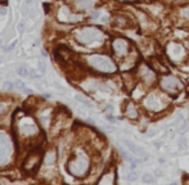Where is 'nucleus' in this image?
<instances>
[{
  "mask_svg": "<svg viewBox=\"0 0 189 185\" xmlns=\"http://www.w3.org/2000/svg\"><path fill=\"white\" fill-rule=\"evenodd\" d=\"M113 23H114V26L125 27L126 23H127V21H126V18L124 17V16H116V17L113 18Z\"/></svg>",
  "mask_w": 189,
  "mask_h": 185,
  "instance_id": "obj_16",
  "label": "nucleus"
},
{
  "mask_svg": "<svg viewBox=\"0 0 189 185\" xmlns=\"http://www.w3.org/2000/svg\"><path fill=\"white\" fill-rule=\"evenodd\" d=\"M95 5V0H76L75 7L79 10H90Z\"/></svg>",
  "mask_w": 189,
  "mask_h": 185,
  "instance_id": "obj_14",
  "label": "nucleus"
},
{
  "mask_svg": "<svg viewBox=\"0 0 189 185\" xmlns=\"http://www.w3.org/2000/svg\"><path fill=\"white\" fill-rule=\"evenodd\" d=\"M102 22H108V16H104V17H102V19H100Z\"/></svg>",
  "mask_w": 189,
  "mask_h": 185,
  "instance_id": "obj_33",
  "label": "nucleus"
},
{
  "mask_svg": "<svg viewBox=\"0 0 189 185\" xmlns=\"http://www.w3.org/2000/svg\"><path fill=\"white\" fill-rule=\"evenodd\" d=\"M138 77L142 80L146 86H152L154 85V82L157 81V73L153 68H150L148 64L143 63V64L139 66L138 68Z\"/></svg>",
  "mask_w": 189,
  "mask_h": 185,
  "instance_id": "obj_7",
  "label": "nucleus"
},
{
  "mask_svg": "<svg viewBox=\"0 0 189 185\" xmlns=\"http://www.w3.org/2000/svg\"><path fill=\"white\" fill-rule=\"evenodd\" d=\"M120 1H135V0H120Z\"/></svg>",
  "mask_w": 189,
  "mask_h": 185,
  "instance_id": "obj_36",
  "label": "nucleus"
},
{
  "mask_svg": "<svg viewBox=\"0 0 189 185\" xmlns=\"http://www.w3.org/2000/svg\"><path fill=\"white\" fill-rule=\"evenodd\" d=\"M180 13H182L183 17L185 18H189V5H187V7L182 8V10H180Z\"/></svg>",
  "mask_w": 189,
  "mask_h": 185,
  "instance_id": "obj_21",
  "label": "nucleus"
},
{
  "mask_svg": "<svg viewBox=\"0 0 189 185\" xmlns=\"http://www.w3.org/2000/svg\"><path fill=\"white\" fill-rule=\"evenodd\" d=\"M125 116L130 120H136L139 117L138 107L134 104V102H127V104L125 107Z\"/></svg>",
  "mask_w": 189,
  "mask_h": 185,
  "instance_id": "obj_12",
  "label": "nucleus"
},
{
  "mask_svg": "<svg viewBox=\"0 0 189 185\" xmlns=\"http://www.w3.org/2000/svg\"><path fill=\"white\" fill-rule=\"evenodd\" d=\"M7 14V9L5 8H0V16H5Z\"/></svg>",
  "mask_w": 189,
  "mask_h": 185,
  "instance_id": "obj_30",
  "label": "nucleus"
},
{
  "mask_svg": "<svg viewBox=\"0 0 189 185\" xmlns=\"http://www.w3.org/2000/svg\"><path fill=\"white\" fill-rule=\"evenodd\" d=\"M154 147L156 148H160L161 147V143H154Z\"/></svg>",
  "mask_w": 189,
  "mask_h": 185,
  "instance_id": "obj_34",
  "label": "nucleus"
},
{
  "mask_svg": "<svg viewBox=\"0 0 189 185\" xmlns=\"http://www.w3.org/2000/svg\"><path fill=\"white\" fill-rule=\"evenodd\" d=\"M76 99H77L79 102H81V103H83L84 106H86L87 108H93V107H94V106L91 104V102L87 100L86 98H84V96H81V95H76Z\"/></svg>",
  "mask_w": 189,
  "mask_h": 185,
  "instance_id": "obj_19",
  "label": "nucleus"
},
{
  "mask_svg": "<svg viewBox=\"0 0 189 185\" xmlns=\"http://www.w3.org/2000/svg\"><path fill=\"white\" fill-rule=\"evenodd\" d=\"M37 68H39L40 72H45V62L44 60H39L37 62Z\"/></svg>",
  "mask_w": 189,
  "mask_h": 185,
  "instance_id": "obj_23",
  "label": "nucleus"
},
{
  "mask_svg": "<svg viewBox=\"0 0 189 185\" xmlns=\"http://www.w3.org/2000/svg\"><path fill=\"white\" fill-rule=\"evenodd\" d=\"M14 86L18 87V89H22V90L24 89V84H23L22 81H16V82H14Z\"/></svg>",
  "mask_w": 189,
  "mask_h": 185,
  "instance_id": "obj_27",
  "label": "nucleus"
},
{
  "mask_svg": "<svg viewBox=\"0 0 189 185\" xmlns=\"http://www.w3.org/2000/svg\"><path fill=\"white\" fill-rule=\"evenodd\" d=\"M143 107L148 112L160 113L165 111L167 107V102L160 93H149L148 95L144 96L143 99Z\"/></svg>",
  "mask_w": 189,
  "mask_h": 185,
  "instance_id": "obj_4",
  "label": "nucleus"
},
{
  "mask_svg": "<svg viewBox=\"0 0 189 185\" xmlns=\"http://www.w3.org/2000/svg\"><path fill=\"white\" fill-rule=\"evenodd\" d=\"M126 179H127L129 181H135L136 179H138V176H136L135 172H131V173H129V175L126 176Z\"/></svg>",
  "mask_w": 189,
  "mask_h": 185,
  "instance_id": "obj_25",
  "label": "nucleus"
},
{
  "mask_svg": "<svg viewBox=\"0 0 189 185\" xmlns=\"http://www.w3.org/2000/svg\"><path fill=\"white\" fill-rule=\"evenodd\" d=\"M154 176H162V171H161V170H156L154 171Z\"/></svg>",
  "mask_w": 189,
  "mask_h": 185,
  "instance_id": "obj_31",
  "label": "nucleus"
},
{
  "mask_svg": "<svg viewBox=\"0 0 189 185\" xmlns=\"http://www.w3.org/2000/svg\"><path fill=\"white\" fill-rule=\"evenodd\" d=\"M175 1H183V0H175Z\"/></svg>",
  "mask_w": 189,
  "mask_h": 185,
  "instance_id": "obj_38",
  "label": "nucleus"
},
{
  "mask_svg": "<svg viewBox=\"0 0 189 185\" xmlns=\"http://www.w3.org/2000/svg\"><path fill=\"white\" fill-rule=\"evenodd\" d=\"M112 50L117 58L127 57L130 53V44L124 37H116L112 41Z\"/></svg>",
  "mask_w": 189,
  "mask_h": 185,
  "instance_id": "obj_8",
  "label": "nucleus"
},
{
  "mask_svg": "<svg viewBox=\"0 0 189 185\" xmlns=\"http://www.w3.org/2000/svg\"><path fill=\"white\" fill-rule=\"evenodd\" d=\"M3 86L5 87V89H13V86H14V84H13V82H10V81H5L4 84H3Z\"/></svg>",
  "mask_w": 189,
  "mask_h": 185,
  "instance_id": "obj_26",
  "label": "nucleus"
},
{
  "mask_svg": "<svg viewBox=\"0 0 189 185\" xmlns=\"http://www.w3.org/2000/svg\"><path fill=\"white\" fill-rule=\"evenodd\" d=\"M24 23H26L24 21H21V22H20V24H18V31H20L21 34L24 31Z\"/></svg>",
  "mask_w": 189,
  "mask_h": 185,
  "instance_id": "obj_28",
  "label": "nucleus"
},
{
  "mask_svg": "<svg viewBox=\"0 0 189 185\" xmlns=\"http://www.w3.org/2000/svg\"><path fill=\"white\" fill-rule=\"evenodd\" d=\"M17 41H18V40H13V41H12V43H10V44H9V45H8V46H7V49H5V50H7V52H12V50H13V49H14V48H16V45H17Z\"/></svg>",
  "mask_w": 189,
  "mask_h": 185,
  "instance_id": "obj_22",
  "label": "nucleus"
},
{
  "mask_svg": "<svg viewBox=\"0 0 189 185\" xmlns=\"http://www.w3.org/2000/svg\"><path fill=\"white\" fill-rule=\"evenodd\" d=\"M86 63L98 73L112 75L117 71V64L111 57L106 54H89L86 56Z\"/></svg>",
  "mask_w": 189,
  "mask_h": 185,
  "instance_id": "obj_2",
  "label": "nucleus"
},
{
  "mask_svg": "<svg viewBox=\"0 0 189 185\" xmlns=\"http://www.w3.org/2000/svg\"><path fill=\"white\" fill-rule=\"evenodd\" d=\"M142 180H143V183L146 184H153L154 183V175H152V173H143V176H142Z\"/></svg>",
  "mask_w": 189,
  "mask_h": 185,
  "instance_id": "obj_17",
  "label": "nucleus"
},
{
  "mask_svg": "<svg viewBox=\"0 0 189 185\" xmlns=\"http://www.w3.org/2000/svg\"><path fill=\"white\" fill-rule=\"evenodd\" d=\"M0 63H1V62H0Z\"/></svg>",
  "mask_w": 189,
  "mask_h": 185,
  "instance_id": "obj_40",
  "label": "nucleus"
},
{
  "mask_svg": "<svg viewBox=\"0 0 189 185\" xmlns=\"http://www.w3.org/2000/svg\"><path fill=\"white\" fill-rule=\"evenodd\" d=\"M43 159V153L39 149H35L27 156L23 162V168L26 171H36L40 166V162Z\"/></svg>",
  "mask_w": 189,
  "mask_h": 185,
  "instance_id": "obj_9",
  "label": "nucleus"
},
{
  "mask_svg": "<svg viewBox=\"0 0 189 185\" xmlns=\"http://www.w3.org/2000/svg\"><path fill=\"white\" fill-rule=\"evenodd\" d=\"M91 167V161L87 153L77 150L70 157L67 162V171L73 178H85Z\"/></svg>",
  "mask_w": 189,
  "mask_h": 185,
  "instance_id": "obj_1",
  "label": "nucleus"
},
{
  "mask_svg": "<svg viewBox=\"0 0 189 185\" xmlns=\"http://www.w3.org/2000/svg\"><path fill=\"white\" fill-rule=\"evenodd\" d=\"M39 129L34 123V121L28 120V118H23L20 123V132L23 136H35L37 134Z\"/></svg>",
  "mask_w": 189,
  "mask_h": 185,
  "instance_id": "obj_10",
  "label": "nucleus"
},
{
  "mask_svg": "<svg viewBox=\"0 0 189 185\" xmlns=\"http://www.w3.org/2000/svg\"><path fill=\"white\" fill-rule=\"evenodd\" d=\"M188 82H189V80H188Z\"/></svg>",
  "mask_w": 189,
  "mask_h": 185,
  "instance_id": "obj_39",
  "label": "nucleus"
},
{
  "mask_svg": "<svg viewBox=\"0 0 189 185\" xmlns=\"http://www.w3.org/2000/svg\"><path fill=\"white\" fill-rule=\"evenodd\" d=\"M158 84H160V87L162 89V91L170 94V95H175L180 90L184 89L183 82L174 75H163V76H161Z\"/></svg>",
  "mask_w": 189,
  "mask_h": 185,
  "instance_id": "obj_5",
  "label": "nucleus"
},
{
  "mask_svg": "<svg viewBox=\"0 0 189 185\" xmlns=\"http://www.w3.org/2000/svg\"><path fill=\"white\" fill-rule=\"evenodd\" d=\"M99 17H100V12H99V10H95V12L91 13V16H90V19H91V21H95V19H98Z\"/></svg>",
  "mask_w": 189,
  "mask_h": 185,
  "instance_id": "obj_24",
  "label": "nucleus"
},
{
  "mask_svg": "<svg viewBox=\"0 0 189 185\" xmlns=\"http://www.w3.org/2000/svg\"><path fill=\"white\" fill-rule=\"evenodd\" d=\"M17 73L23 77L31 76V71H28V68H26V67H17Z\"/></svg>",
  "mask_w": 189,
  "mask_h": 185,
  "instance_id": "obj_18",
  "label": "nucleus"
},
{
  "mask_svg": "<svg viewBox=\"0 0 189 185\" xmlns=\"http://www.w3.org/2000/svg\"><path fill=\"white\" fill-rule=\"evenodd\" d=\"M23 91H24V93H27V94H31V93H32V90H31V89H27V87H24Z\"/></svg>",
  "mask_w": 189,
  "mask_h": 185,
  "instance_id": "obj_32",
  "label": "nucleus"
},
{
  "mask_svg": "<svg viewBox=\"0 0 189 185\" xmlns=\"http://www.w3.org/2000/svg\"><path fill=\"white\" fill-rule=\"evenodd\" d=\"M98 185H114V175L112 172L104 173L102 176V179L99 180Z\"/></svg>",
  "mask_w": 189,
  "mask_h": 185,
  "instance_id": "obj_15",
  "label": "nucleus"
},
{
  "mask_svg": "<svg viewBox=\"0 0 189 185\" xmlns=\"http://www.w3.org/2000/svg\"><path fill=\"white\" fill-rule=\"evenodd\" d=\"M12 154V143L5 132L0 131V166H4L9 162Z\"/></svg>",
  "mask_w": 189,
  "mask_h": 185,
  "instance_id": "obj_6",
  "label": "nucleus"
},
{
  "mask_svg": "<svg viewBox=\"0 0 189 185\" xmlns=\"http://www.w3.org/2000/svg\"><path fill=\"white\" fill-rule=\"evenodd\" d=\"M75 39L81 45L90 46V45H94V44L103 43V40L106 39V35L98 27L87 26L81 30H77V32L75 34Z\"/></svg>",
  "mask_w": 189,
  "mask_h": 185,
  "instance_id": "obj_3",
  "label": "nucleus"
},
{
  "mask_svg": "<svg viewBox=\"0 0 189 185\" xmlns=\"http://www.w3.org/2000/svg\"><path fill=\"white\" fill-rule=\"evenodd\" d=\"M24 1H26L27 4H32V0H24Z\"/></svg>",
  "mask_w": 189,
  "mask_h": 185,
  "instance_id": "obj_35",
  "label": "nucleus"
},
{
  "mask_svg": "<svg viewBox=\"0 0 189 185\" xmlns=\"http://www.w3.org/2000/svg\"><path fill=\"white\" fill-rule=\"evenodd\" d=\"M61 13L63 16H64V18H63V21L64 22H71V23H76V22H81V19H83V17H81L80 14H72V13L70 12V10L67 9V8L63 7Z\"/></svg>",
  "mask_w": 189,
  "mask_h": 185,
  "instance_id": "obj_13",
  "label": "nucleus"
},
{
  "mask_svg": "<svg viewBox=\"0 0 189 185\" xmlns=\"http://www.w3.org/2000/svg\"><path fill=\"white\" fill-rule=\"evenodd\" d=\"M170 185H177V183H176V181H175V183H171Z\"/></svg>",
  "mask_w": 189,
  "mask_h": 185,
  "instance_id": "obj_37",
  "label": "nucleus"
},
{
  "mask_svg": "<svg viewBox=\"0 0 189 185\" xmlns=\"http://www.w3.org/2000/svg\"><path fill=\"white\" fill-rule=\"evenodd\" d=\"M172 44H174V48H172L171 44L167 46V54H169L170 59L176 63L177 60H180L182 57L184 56V53H182V52H184V50H183V46L180 45V44H176V43H172Z\"/></svg>",
  "mask_w": 189,
  "mask_h": 185,
  "instance_id": "obj_11",
  "label": "nucleus"
},
{
  "mask_svg": "<svg viewBox=\"0 0 189 185\" xmlns=\"http://www.w3.org/2000/svg\"><path fill=\"white\" fill-rule=\"evenodd\" d=\"M154 134H156V130H149L148 132H146V136L147 138H152V136H154Z\"/></svg>",
  "mask_w": 189,
  "mask_h": 185,
  "instance_id": "obj_29",
  "label": "nucleus"
},
{
  "mask_svg": "<svg viewBox=\"0 0 189 185\" xmlns=\"http://www.w3.org/2000/svg\"><path fill=\"white\" fill-rule=\"evenodd\" d=\"M179 148L180 149H185V148H187V139H185L184 136L180 138V140H179Z\"/></svg>",
  "mask_w": 189,
  "mask_h": 185,
  "instance_id": "obj_20",
  "label": "nucleus"
}]
</instances>
